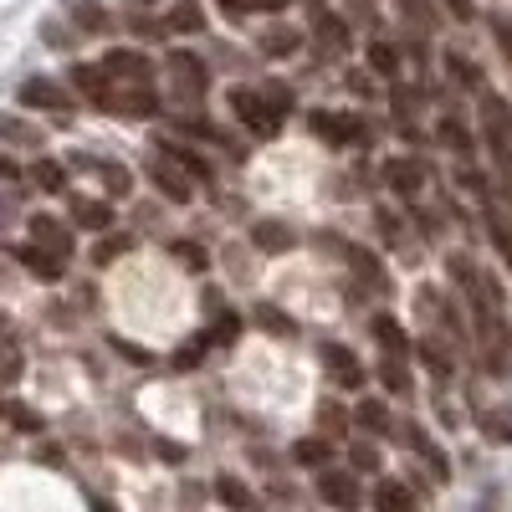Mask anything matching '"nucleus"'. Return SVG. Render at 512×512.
I'll return each instance as SVG.
<instances>
[{
    "mask_svg": "<svg viewBox=\"0 0 512 512\" xmlns=\"http://www.w3.org/2000/svg\"><path fill=\"white\" fill-rule=\"evenodd\" d=\"M98 72H103V93H118V88H149L154 82V67L139 57V52H108L103 62H98ZM103 103V98H98Z\"/></svg>",
    "mask_w": 512,
    "mask_h": 512,
    "instance_id": "f03ea898",
    "label": "nucleus"
},
{
    "mask_svg": "<svg viewBox=\"0 0 512 512\" xmlns=\"http://www.w3.org/2000/svg\"><path fill=\"white\" fill-rule=\"evenodd\" d=\"M169 31H200V6H190V0L175 6L169 11Z\"/></svg>",
    "mask_w": 512,
    "mask_h": 512,
    "instance_id": "a878e982",
    "label": "nucleus"
},
{
    "mask_svg": "<svg viewBox=\"0 0 512 512\" xmlns=\"http://www.w3.org/2000/svg\"><path fill=\"white\" fill-rule=\"evenodd\" d=\"M231 108H236V118L251 128V134H262V139H272L282 128V103H267V93H256V88H236Z\"/></svg>",
    "mask_w": 512,
    "mask_h": 512,
    "instance_id": "7ed1b4c3",
    "label": "nucleus"
},
{
    "mask_svg": "<svg viewBox=\"0 0 512 512\" xmlns=\"http://www.w3.org/2000/svg\"><path fill=\"white\" fill-rule=\"evenodd\" d=\"M482 128H487L492 154L507 164V175H512V103H502V98H482Z\"/></svg>",
    "mask_w": 512,
    "mask_h": 512,
    "instance_id": "20e7f679",
    "label": "nucleus"
},
{
    "mask_svg": "<svg viewBox=\"0 0 512 512\" xmlns=\"http://www.w3.org/2000/svg\"><path fill=\"white\" fill-rule=\"evenodd\" d=\"M369 328H374V338L384 344V354H390V359H405V354H415V349H410V338L400 333V323H395V318H384V313H379Z\"/></svg>",
    "mask_w": 512,
    "mask_h": 512,
    "instance_id": "f8f14e48",
    "label": "nucleus"
},
{
    "mask_svg": "<svg viewBox=\"0 0 512 512\" xmlns=\"http://www.w3.org/2000/svg\"><path fill=\"white\" fill-rule=\"evenodd\" d=\"M72 11H77V26H82V31H103V26H108V16H103L98 0H72Z\"/></svg>",
    "mask_w": 512,
    "mask_h": 512,
    "instance_id": "b1692460",
    "label": "nucleus"
},
{
    "mask_svg": "<svg viewBox=\"0 0 512 512\" xmlns=\"http://www.w3.org/2000/svg\"><path fill=\"white\" fill-rule=\"evenodd\" d=\"M354 466H359V472H374V466H379V451H374V446H354Z\"/></svg>",
    "mask_w": 512,
    "mask_h": 512,
    "instance_id": "f704fd0d",
    "label": "nucleus"
},
{
    "mask_svg": "<svg viewBox=\"0 0 512 512\" xmlns=\"http://www.w3.org/2000/svg\"><path fill=\"white\" fill-rule=\"evenodd\" d=\"M446 62H451V77L461 82V88H477V82H482V72H477L472 62H466V57H456V52H451Z\"/></svg>",
    "mask_w": 512,
    "mask_h": 512,
    "instance_id": "cd10ccee",
    "label": "nucleus"
},
{
    "mask_svg": "<svg viewBox=\"0 0 512 512\" xmlns=\"http://www.w3.org/2000/svg\"><path fill=\"white\" fill-rule=\"evenodd\" d=\"M164 154H169V159H180V164L190 169V175H195V180H205V175H210V164H205L200 154H190V149H180V144H169Z\"/></svg>",
    "mask_w": 512,
    "mask_h": 512,
    "instance_id": "bb28decb",
    "label": "nucleus"
},
{
    "mask_svg": "<svg viewBox=\"0 0 512 512\" xmlns=\"http://www.w3.org/2000/svg\"><path fill=\"white\" fill-rule=\"evenodd\" d=\"M492 246H497V256L507 262V272H512V226L502 221V210L492 205Z\"/></svg>",
    "mask_w": 512,
    "mask_h": 512,
    "instance_id": "4be33fe9",
    "label": "nucleus"
},
{
    "mask_svg": "<svg viewBox=\"0 0 512 512\" xmlns=\"http://www.w3.org/2000/svg\"><path fill=\"white\" fill-rule=\"evenodd\" d=\"M251 241L262 246V251H287L292 246V231H282L277 221H262V226H251Z\"/></svg>",
    "mask_w": 512,
    "mask_h": 512,
    "instance_id": "a211bd4d",
    "label": "nucleus"
},
{
    "mask_svg": "<svg viewBox=\"0 0 512 512\" xmlns=\"http://www.w3.org/2000/svg\"><path fill=\"white\" fill-rule=\"evenodd\" d=\"M205 344H210V338H190V344H185V354H180V369H190V364H200V354H205Z\"/></svg>",
    "mask_w": 512,
    "mask_h": 512,
    "instance_id": "72a5a7b5",
    "label": "nucleus"
},
{
    "mask_svg": "<svg viewBox=\"0 0 512 512\" xmlns=\"http://www.w3.org/2000/svg\"><path fill=\"white\" fill-rule=\"evenodd\" d=\"M282 6H292V0H256V11H282Z\"/></svg>",
    "mask_w": 512,
    "mask_h": 512,
    "instance_id": "a19ab883",
    "label": "nucleus"
},
{
    "mask_svg": "<svg viewBox=\"0 0 512 512\" xmlns=\"http://www.w3.org/2000/svg\"><path fill=\"white\" fill-rule=\"evenodd\" d=\"M16 256H21V262H26V267H31V272H36L41 282H57V277H62V262H57V256L36 251L31 241H26V246H16Z\"/></svg>",
    "mask_w": 512,
    "mask_h": 512,
    "instance_id": "ddd939ff",
    "label": "nucleus"
},
{
    "mask_svg": "<svg viewBox=\"0 0 512 512\" xmlns=\"http://www.w3.org/2000/svg\"><path fill=\"white\" fill-rule=\"evenodd\" d=\"M451 6V16H461V21H472V0H446Z\"/></svg>",
    "mask_w": 512,
    "mask_h": 512,
    "instance_id": "ea45409f",
    "label": "nucleus"
},
{
    "mask_svg": "<svg viewBox=\"0 0 512 512\" xmlns=\"http://www.w3.org/2000/svg\"><path fill=\"white\" fill-rule=\"evenodd\" d=\"M492 36H497V47L507 52V67H512V16H492Z\"/></svg>",
    "mask_w": 512,
    "mask_h": 512,
    "instance_id": "7c9ffc66",
    "label": "nucleus"
},
{
    "mask_svg": "<svg viewBox=\"0 0 512 512\" xmlns=\"http://www.w3.org/2000/svg\"><path fill=\"white\" fill-rule=\"evenodd\" d=\"M292 461H297V466H328V461H333V446H328V441H297V446H292Z\"/></svg>",
    "mask_w": 512,
    "mask_h": 512,
    "instance_id": "6ab92c4d",
    "label": "nucleus"
},
{
    "mask_svg": "<svg viewBox=\"0 0 512 512\" xmlns=\"http://www.w3.org/2000/svg\"><path fill=\"white\" fill-rule=\"evenodd\" d=\"M374 512H420V507H415V492H410L405 482L384 477V482L374 487Z\"/></svg>",
    "mask_w": 512,
    "mask_h": 512,
    "instance_id": "9b49d317",
    "label": "nucleus"
},
{
    "mask_svg": "<svg viewBox=\"0 0 512 512\" xmlns=\"http://www.w3.org/2000/svg\"><path fill=\"white\" fill-rule=\"evenodd\" d=\"M164 72H169V103H180V108H195V103H205L210 72H205V62H200V57H190V52H175Z\"/></svg>",
    "mask_w": 512,
    "mask_h": 512,
    "instance_id": "f257e3e1",
    "label": "nucleus"
},
{
    "mask_svg": "<svg viewBox=\"0 0 512 512\" xmlns=\"http://www.w3.org/2000/svg\"><path fill=\"white\" fill-rule=\"evenodd\" d=\"M262 47H267V52H292V47H297V31H267Z\"/></svg>",
    "mask_w": 512,
    "mask_h": 512,
    "instance_id": "473e14b6",
    "label": "nucleus"
},
{
    "mask_svg": "<svg viewBox=\"0 0 512 512\" xmlns=\"http://www.w3.org/2000/svg\"><path fill=\"white\" fill-rule=\"evenodd\" d=\"M318 497L338 512H354L359 507V482L354 472H318Z\"/></svg>",
    "mask_w": 512,
    "mask_h": 512,
    "instance_id": "423d86ee",
    "label": "nucleus"
},
{
    "mask_svg": "<svg viewBox=\"0 0 512 512\" xmlns=\"http://www.w3.org/2000/svg\"><path fill=\"white\" fill-rule=\"evenodd\" d=\"M72 216H77V226H88V231H108L113 226V210L103 200H77Z\"/></svg>",
    "mask_w": 512,
    "mask_h": 512,
    "instance_id": "2eb2a0df",
    "label": "nucleus"
},
{
    "mask_svg": "<svg viewBox=\"0 0 512 512\" xmlns=\"http://www.w3.org/2000/svg\"><path fill=\"white\" fill-rule=\"evenodd\" d=\"M21 103H26V108H47V113H67V108H72V98L57 88V82H47V77L21 82Z\"/></svg>",
    "mask_w": 512,
    "mask_h": 512,
    "instance_id": "0eeeda50",
    "label": "nucleus"
},
{
    "mask_svg": "<svg viewBox=\"0 0 512 512\" xmlns=\"http://www.w3.org/2000/svg\"><path fill=\"white\" fill-rule=\"evenodd\" d=\"M441 139H446V149H456V154H472V134H466L456 118H441Z\"/></svg>",
    "mask_w": 512,
    "mask_h": 512,
    "instance_id": "393cba45",
    "label": "nucleus"
},
{
    "mask_svg": "<svg viewBox=\"0 0 512 512\" xmlns=\"http://www.w3.org/2000/svg\"><path fill=\"white\" fill-rule=\"evenodd\" d=\"M149 175L159 180V190H164L169 200H190V185H185V175H180V169H169V159H154V164H149Z\"/></svg>",
    "mask_w": 512,
    "mask_h": 512,
    "instance_id": "4468645a",
    "label": "nucleus"
},
{
    "mask_svg": "<svg viewBox=\"0 0 512 512\" xmlns=\"http://www.w3.org/2000/svg\"><path fill=\"white\" fill-rule=\"evenodd\" d=\"M318 420H323V425H328V431H333V425H338V431H344V410H338V405H333V400H328V405H323V410H318Z\"/></svg>",
    "mask_w": 512,
    "mask_h": 512,
    "instance_id": "c9c22d12",
    "label": "nucleus"
},
{
    "mask_svg": "<svg viewBox=\"0 0 512 512\" xmlns=\"http://www.w3.org/2000/svg\"><path fill=\"white\" fill-rule=\"evenodd\" d=\"M379 374H384V384H390V390H395V395H410V379H405V369H400L395 359H390V364H384Z\"/></svg>",
    "mask_w": 512,
    "mask_h": 512,
    "instance_id": "2f4dec72",
    "label": "nucleus"
},
{
    "mask_svg": "<svg viewBox=\"0 0 512 512\" xmlns=\"http://www.w3.org/2000/svg\"><path fill=\"white\" fill-rule=\"evenodd\" d=\"M354 420L364 425V431H374V436H379V431H390V410H384L379 400H364V405L354 410Z\"/></svg>",
    "mask_w": 512,
    "mask_h": 512,
    "instance_id": "aec40b11",
    "label": "nucleus"
},
{
    "mask_svg": "<svg viewBox=\"0 0 512 512\" xmlns=\"http://www.w3.org/2000/svg\"><path fill=\"white\" fill-rule=\"evenodd\" d=\"M98 512H113V507H108V502H98Z\"/></svg>",
    "mask_w": 512,
    "mask_h": 512,
    "instance_id": "37998d69",
    "label": "nucleus"
},
{
    "mask_svg": "<svg viewBox=\"0 0 512 512\" xmlns=\"http://www.w3.org/2000/svg\"><path fill=\"white\" fill-rule=\"evenodd\" d=\"M323 364H328V374H338V379H344V384H359V379H364L349 349H323Z\"/></svg>",
    "mask_w": 512,
    "mask_h": 512,
    "instance_id": "f3484780",
    "label": "nucleus"
},
{
    "mask_svg": "<svg viewBox=\"0 0 512 512\" xmlns=\"http://www.w3.org/2000/svg\"><path fill=\"white\" fill-rule=\"evenodd\" d=\"M318 36H323V47H338V52H344V47H349V31H344V26H333V16H323V26H318Z\"/></svg>",
    "mask_w": 512,
    "mask_h": 512,
    "instance_id": "c756f323",
    "label": "nucleus"
},
{
    "mask_svg": "<svg viewBox=\"0 0 512 512\" xmlns=\"http://www.w3.org/2000/svg\"><path fill=\"white\" fill-rule=\"evenodd\" d=\"M31 180H36L41 190H62V185H67L62 164H52V159H36V164H31Z\"/></svg>",
    "mask_w": 512,
    "mask_h": 512,
    "instance_id": "5701e85b",
    "label": "nucleus"
},
{
    "mask_svg": "<svg viewBox=\"0 0 512 512\" xmlns=\"http://www.w3.org/2000/svg\"><path fill=\"white\" fill-rule=\"evenodd\" d=\"M0 175H6V180H16V164H11V159H0Z\"/></svg>",
    "mask_w": 512,
    "mask_h": 512,
    "instance_id": "79ce46f5",
    "label": "nucleus"
},
{
    "mask_svg": "<svg viewBox=\"0 0 512 512\" xmlns=\"http://www.w3.org/2000/svg\"><path fill=\"white\" fill-rule=\"evenodd\" d=\"M31 246L57 256V262H67L72 256V231L62 221H52V216H31Z\"/></svg>",
    "mask_w": 512,
    "mask_h": 512,
    "instance_id": "39448f33",
    "label": "nucleus"
},
{
    "mask_svg": "<svg viewBox=\"0 0 512 512\" xmlns=\"http://www.w3.org/2000/svg\"><path fill=\"white\" fill-rule=\"evenodd\" d=\"M216 6H226L231 16H246V11H256V0H216Z\"/></svg>",
    "mask_w": 512,
    "mask_h": 512,
    "instance_id": "58836bf2",
    "label": "nucleus"
},
{
    "mask_svg": "<svg viewBox=\"0 0 512 512\" xmlns=\"http://www.w3.org/2000/svg\"><path fill=\"white\" fill-rule=\"evenodd\" d=\"M415 308H420L425 318H431L436 328H446L451 338H461V318L451 313V303H446V297H441L436 287H420V297H415Z\"/></svg>",
    "mask_w": 512,
    "mask_h": 512,
    "instance_id": "6e6552de",
    "label": "nucleus"
},
{
    "mask_svg": "<svg viewBox=\"0 0 512 512\" xmlns=\"http://www.w3.org/2000/svg\"><path fill=\"white\" fill-rule=\"evenodd\" d=\"M313 128L323 139H333V144H354V139H364V123L359 118H349V113H313Z\"/></svg>",
    "mask_w": 512,
    "mask_h": 512,
    "instance_id": "1a4fd4ad",
    "label": "nucleus"
},
{
    "mask_svg": "<svg viewBox=\"0 0 512 512\" xmlns=\"http://www.w3.org/2000/svg\"><path fill=\"white\" fill-rule=\"evenodd\" d=\"M410 431H415V425H410ZM410 446H415V451H420V456H425V461H431V472H436V477H441V482H446V477H451V472H446V456H441V451H436V441H431V436H425V431H415V436H410Z\"/></svg>",
    "mask_w": 512,
    "mask_h": 512,
    "instance_id": "412c9836",
    "label": "nucleus"
},
{
    "mask_svg": "<svg viewBox=\"0 0 512 512\" xmlns=\"http://www.w3.org/2000/svg\"><path fill=\"white\" fill-rule=\"evenodd\" d=\"M118 251H128V236H118V241H103V246H98V262H113Z\"/></svg>",
    "mask_w": 512,
    "mask_h": 512,
    "instance_id": "4c0bfd02",
    "label": "nucleus"
},
{
    "mask_svg": "<svg viewBox=\"0 0 512 512\" xmlns=\"http://www.w3.org/2000/svg\"><path fill=\"white\" fill-rule=\"evenodd\" d=\"M384 180H390L400 195H415L425 185V164L420 159H384Z\"/></svg>",
    "mask_w": 512,
    "mask_h": 512,
    "instance_id": "9d476101",
    "label": "nucleus"
},
{
    "mask_svg": "<svg viewBox=\"0 0 512 512\" xmlns=\"http://www.w3.org/2000/svg\"><path fill=\"white\" fill-rule=\"evenodd\" d=\"M369 67H374V72H384V77H395V67H400V62H395V52H390V47H379V41H374V47H369Z\"/></svg>",
    "mask_w": 512,
    "mask_h": 512,
    "instance_id": "c85d7f7f",
    "label": "nucleus"
},
{
    "mask_svg": "<svg viewBox=\"0 0 512 512\" xmlns=\"http://www.w3.org/2000/svg\"><path fill=\"white\" fill-rule=\"evenodd\" d=\"M221 497H226V502H231V507H246V502H251V497H246V492H241V487H236V482H231V477H226V482H221Z\"/></svg>",
    "mask_w": 512,
    "mask_h": 512,
    "instance_id": "e433bc0d",
    "label": "nucleus"
},
{
    "mask_svg": "<svg viewBox=\"0 0 512 512\" xmlns=\"http://www.w3.org/2000/svg\"><path fill=\"white\" fill-rule=\"evenodd\" d=\"M477 420H482L487 441H497V446H512V410H477Z\"/></svg>",
    "mask_w": 512,
    "mask_h": 512,
    "instance_id": "dca6fc26",
    "label": "nucleus"
}]
</instances>
